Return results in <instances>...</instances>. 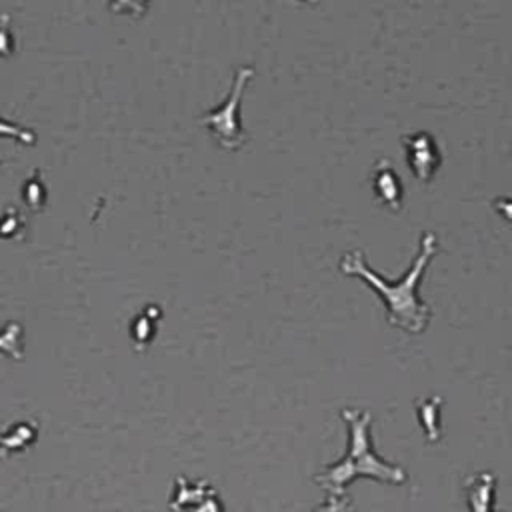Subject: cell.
<instances>
[{
    "mask_svg": "<svg viewBox=\"0 0 512 512\" xmlns=\"http://www.w3.org/2000/svg\"><path fill=\"white\" fill-rule=\"evenodd\" d=\"M252 74H254V66H240L236 70V76L232 80L226 100L216 108L206 110L200 116V122H204L210 128L212 136L224 148H240L246 142V132L240 120V100Z\"/></svg>",
    "mask_w": 512,
    "mask_h": 512,
    "instance_id": "obj_3",
    "label": "cell"
},
{
    "mask_svg": "<svg viewBox=\"0 0 512 512\" xmlns=\"http://www.w3.org/2000/svg\"><path fill=\"white\" fill-rule=\"evenodd\" d=\"M160 308L154 304H148L146 308L140 310V314L134 318L132 322V338L136 342V346H146L158 328V320H160Z\"/></svg>",
    "mask_w": 512,
    "mask_h": 512,
    "instance_id": "obj_6",
    "label": "cell"
},
{
    "mask_svg": "<svg viewBox=\"0 0 512 512\" xmlns=\"http://www.w3.org/2000/svg\"><path fill=\"white\" fill-rule=\"evenodd\" d=\"M0 350L12 358H22V326L18 322H8L0 330Z\"/></svg>",
    "mask_w": 512,
    "mask_h": 512,
    "instance_id": "obj_9",
    "label": "cell"
},
{
    "mask_svg": "<svg viewBox=\"0 0 512 512\" xmlns=\"http://www.w3.org/2000/svg\"><path fill=\"white\" fill-rule=\"evenodd\" d=\"M494 206H496V210H498L504 218L512 220V198H498V200L494 202Z\"/></svg>",
    "mask_w": 512,
    "mask_h": 512,
    "instance_id": "obj_12",
    "label": "cell"
},
{
    "mask_svg": "<svg viewBox=\"0 0 512 512\" xmlns=\"http://www.w3.org/2000/svg\"><path fill=\"white\" fill-rule=\"evenodd\" d=\"M0 134H8V136H14L18 140H22L24 144H34L36 142V134L22 126V124H16V122H8V120H2L0 118Z\"/></svg>",
    "mask_w": 512,
    "mask_h": 512,
    "instance_id": "obj_10",
    "label": "cell"
},
{
    "mask_svg": "<svg viewBox=\"0 0 512 512\" xmlns=\"http://www.w3.org/2000/svg\"><path fill=\"white\" fill-rule=\"evenodd\" d=\"M436 248V234L432 230L422 232L420 248L412 260V266L398 280H386L380 272L372 270L360 250L346 252L340 258V270L348 276H358L366 280L372 286V290H376L382 296L390 324L412 334H420L430 320V306L418 298L416 286L428 262L432 260Z\"/></svg>",
    "mask_w": 512,
    "mask_h": 512,
    "instance_id": "obj_1",
    "label": "cell"
},
{
    "mask_svg": "<svg viewBox=\"0 0 512 512\" xmlns=\"http://www.w3.org/2000/svg\"><path fill=\"white\" fill-rule=\"evenodd\" d=\"M8 26H10V16L2 14V18H0V56H8L14 52V36Z\"/></svg>",
    "mask_w": 512,
    "mask_h": 512,
    "instance_id": "obj_11",
    "label": "cell"
},
{
    "mask_svg": "<svg viewBox=\"0 0 512 512\" xmlns=\"http://www.w3.org/2000/svg\"><path fill=\"white\" fill-rule=\"evenodd\" d=\"M372 190L374 196L388 208L392 210H400L402 200H404V188H402V180L398 176V172L394 170V166L386 160L380 158L374 168H372Z\"/></svg>",
    "mask_w": 512,
    "mask_h": 512,
    "instance_id": "obj_5",
    "label": "cell"
},
{
    "mask_svg": "<svg viewBox=\"0 0 512 512\" xmlns=\"http://www.w3.org/2000/svg\"><path fill=\"white\" fill-rule=\"evenodd\" d=\"M26 234V216L14 208L8 206L0 214V238L12 240V238H22Z\"/></svg>",
    "mask_w": 512,
    "mask_h": 512,
    "instance_id": "obj_8",
    "label": "cell"
},
{
    "mask_svg": "<svg viewBox=\"0 0 512 512\" xmlns=\"http://www.w3.org/2000/svg\"><path fill=\"white\" fill-rule=\"evenodd\" d=\"M402 146L406 162L418 180H430L442 164V152L430 132L414 130L402 134Z\"/></svg>",
    "mask_w": 512,
    "mask_h": 512,
    "instance_id": "obj_4",
    "label": "cell"
},
{
    "mask_svg": "<svg viewBox=\"0 0 512 512\" xmlns=\"http://www.w3.org/2000/svg\"><path fill=\"white\" fill-rule=\"evenodd\" d=\"M46 184L40 176V170H34L26 182L22 184V200L28 208H34V210H40L46 202Z\"/></svg>",
    "mask_w": 512,
    "mask_h": 512,
    "instance_id": "obj_7",
    "label": "cell"
},
{
    "mask_svg": "<svg viewBox=\"0 0 512 512\" xmlns=\"http://www.w3.org/2000/svg\"><path fill=\"white\" fill-rule=\"evenodd\" d=\"M344 420L348 422V432H350V442H348V454L342 458L338 464L330 466L322 476H318L326 486H342L350 476L358 472H368L386 480H396L400 482L404 478V472L400 468H394L380 460L372 448H370V414L360 412V410H344L342 412Z\"/></svg>",
    "mask_w": 512,
    "mask_h": 512,
    "instance_id": "obj_2",
    "label": "cell"
}]
</instances>
